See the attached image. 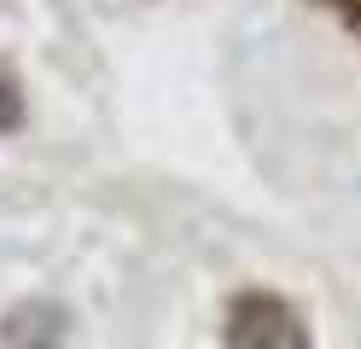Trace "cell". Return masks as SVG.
Segmentation results:
<instances>
[{
	"instance_id": "2",
	"label": "cell",
	"mask_w": 361,
	"mask_h": 349,
	"mask_svg": "<svg viewBox=\"0 0 361 349\" xmlns=\"http://www.w3.org/2000/svg\"><path fill=\"white\" fill-rule=\"evenodd\" d=\"M64 343H71V314L47 297L0 314V349H64Z\"/></svg>"
},
{
	"instance_id": "4",
	"label": "cell",
	"mask_w": 361,
	"mask_h": 349,
	"mask_svg": "<svg viewBox=\"0 0 361 349\" xmlns=\"http://www.w3.org/2000/svg\"><path fill=\"white\" fill-rule=\"evenodd\" d=\"M314 6L338 12V18H344V30H355V35H361V0H314Z\"/></svg>"
},
{
	"instance_id": "1",
	"label": "cell",
	"mask_w": 361,
	"mask_h": 349,
	"mask_svg": "<svg viewBox=\"0 0 361 349\" xmlns=\"http://www.w3.org/2000/svg\"><path fill=\"white\" fill-rule=\"evenodd\" d=\"M221 343L228 349H314L309 320L280 291H262V286L228 297V309H221Z\"/></svg>"
},
{
	"instance_id": "3",
	"label": "cell",
	"mask_w": 361,
	"mask_h": 349,
	"mask_svg": "<svg viewBox=\"0 0 361 349\" xmlns=\"http://www.w3.org/2000/svg\"><path fill=\"white\" fill-rule=\"evenodd\" d=\"M18 123H24V87H18V76L0 64V134H12Z\"/></svg>"
}]
</instances>
